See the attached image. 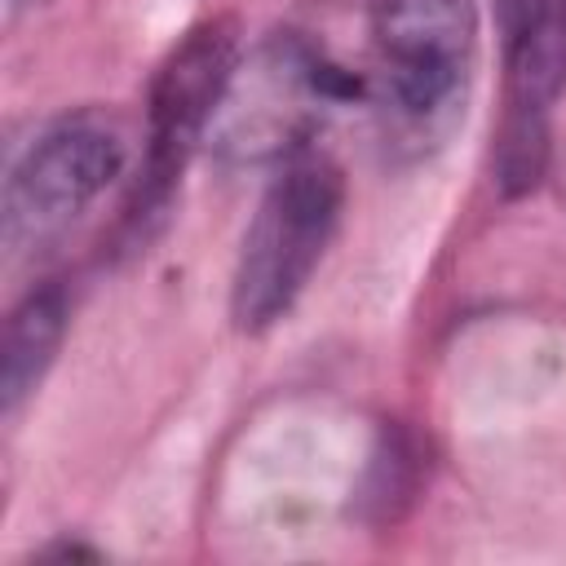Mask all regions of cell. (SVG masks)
<instances>
[{
	"mask_svg": "<svg viewBox=\"0 0 566 566\" xmlns=\"http://www.w3.org/2000/svg\"><path fill=\"white\" fill-rule=\"evenodd\" d=\"M340 168L323 155H296L283 164V172L261 195L239 248L230 287L234 327L261 332L287 314V305L323 261V248L340 217Z\"/></svg>",
	"mask_w": 566,
	"mask_h": 566,
	"instance_id": "obj_1",
	"label": "cell"
},
{
	"mask_svg": "<svg viewBox=\"0 0 566 566\" xmlns=\"http://www.w3.org/2000/svg\"><path fill=\"white\" fill-rule=\"evenodd\" d=\"M504 31L500 186L531 190L548 159V106L566 84V0H495Z\"/></svg>",
	"mask_w": 566,
	"mask_h": 566,
	"instance_id": "obj_2",
	"label": "cell"
},
{
	"mask_svg": "<svg viewBox=\"0 0 566 566\" xmlns=\"http://www.w3.org/2000/svg\"><path fill=\"white\" fill-rule=\"evenodd\" d=\"M367 18L394 106L411 119L442 111L473 66V0H367Z\"/></svg>",
	"mask_w": 566,
	"mask_h": 566,
	"instance_id": "obj_3",
	"label": "cell"
},
{
	"mask_svg": "<svg viewBox=\"0 0 566 566\" xmlns=\"http://www.w3.org/2000/svg\"><path fill=\"white\" fill-rule=\"evenodd\" d=\"M124 168V142L106 124L66 119L49 128L13 168L4 186L9 248L40 243L75 221Z\"/></svg>",
	"mask_w": 566,
	"mask_h": 566,
	"instance_id": "obj_4",
	"label": "cell"
},
{
	"mask_svg": "<svg viewBox=\"0 0 566 566\" xmlns=\"http://www.w3.org/2000/svg\"><path fill=\"white\" fill-rule=\"evenodd\" d=\"M234 75V27H195L159 66L150 84V150H146V199H159L186 168L212 111L221 106Z\"/></svg>",
	"mask_w": 566,
	"mask_h": 566,
	"instance_id": "obj_5",
	"label": "cell"
},
{
	"mask_svg": "<svg viewBox=\"0 0 566 566\" xmlns=\"http://www.w3.org/2000/svg\"><path fill=\"white\" fill-rule=\"evenodd\" d=\"M62 301L57 292H31L4 323V407L13 411L18 398L44 376L57 340H62Z\"/></svg>",
	"mask_w": 566,
	"mask_h": 566,
	"instance_id": "obj_6",
	"label": "cell"
}]
</instances>
